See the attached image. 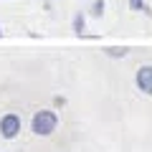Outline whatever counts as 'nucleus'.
<instances>
[{
	"label": "nucleus",
	"mask_w": 152,
	"mask_h": 152,
	"mask_svg": "<svg viewBox=\"0 0 152 152\" xmlns=\"http://www.w3.org/2000/svg\"><path fill=\"white\" fill-rule=\"evenodd\" d=\"M56 127H58V114L53 109H41V112L33 114V119H31V129L38 137H51L56 132Z\"/></svg>",
	"instance_id": "obj_1"
},
{
	"label": "nucleus",
	"mask_w": 152,
	"mask_h": 152,
	"mask_svg": "<svg viewBox=\"0 0 152 152\" xmlns=\"http://www.w3.org/2000/svg\"><path fill=\"white\" fill-rule=\"evenodd\" d=\"M20 127H23L20 114L8 112V114L0 117V137H3V140H15V137L20 134Z\"/></svg>",
	"instance_id": "obj_2"
},
{
	"label": "nucleus",
	"mask_w": 152,
	"mask_h": 152,
	"mask_svg": "<svg viewBox=\"0 0 152 152\" xmlns=\"http://www.w3.org/2000/svg\"><path fill=\"white\" fill-rule=\"evenodd\" d=\"M134 84H137V89H140L142 94H150L152 96V64H145V66L137 69Z\"/></svg>",
	"instance_id": "obj_3"
},
{
	"label": "nucleus",
	"mask_w": 152,
	"mask_h": 152,
	"mask_svg": "<svg viewBox=\"0 0 152 152\" xmlns=\"http://www.w3.org/2000/svg\"><path fill=\"white\" fill-rule=\"evenodd\" d=\"M71 26H74V33H76V36H84V31H86V15H84V13H76Z\"/></svg>",
	"instance_id": "obj_4"
},
{
	"label": "nucleus",
	"mask_w": 152,
	"mask_h": 152,
	"mask_svg": "<svg viewBox=\"0 0 152 152\" xmlns=\"http://www.w3.org/2000/svg\"><path fill=\"white\" fill-rule=\"evenodd\" d=\"M107 56H112V58H124L127 48H124V46H122V48H119V46H112V48H107Z\"/></svg>",
	"instance_id": "obj_5"
},
{
	"label": "nucleus",
	"mask_w": 152,
	"mask_h": 152,
	"mask_svg": "<svg viewBox=\"0 0 152 152\" xmlns=\"http://www.w3.org/2000/svg\"><path fill=\"white\" fill-rule=\"evenodd\" d=\"M104 10H107L104 0H96V3L91 5V15H94V18H102V15H104Z\"/></svg>",
	"instance_id": "obj_6"
},
{
	"label": "nucleus",
	"mask_w": 152,
	"mask_h": 152,
	"mask_svg": "<svg viewBox=\"0 0 152 152\" xmlns=\"http://www.w3.org/2000/svg\"><path fill=\"white\" fill-rule=\"evenodd\" d=\"M129 8L132 10H147V3L145 0H129Z\"/></svg>",
	"instance_id": "obj_7"
},
{
	"label": "nucleus",
	"mask_w": 152,
	"mask_h": 152,
	"mask_svg": "<svg viewBox=\"0 0 152 152\" xmlns=\"http://www.w3.org/2000/svg\"><path fill=\"white\" fill-rule=\"evenodd\" d=\"M0 36H3V31H0Z\"/></svg>",
	"instance_id": "obj_8"
}]
</instances>
